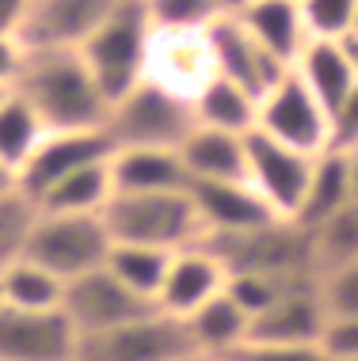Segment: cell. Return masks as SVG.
Returning <instances> with one entry per match:
<instances>
[{"mask_svg":"<svg viewBox=\"0 0 358 361\" xmlns=\"http://www.w3.org/2000/svg\"><path fill=\"white\" fill-rule=\"evenodd\" d=\"M12 92L35 111L46 133L103 130L111 114V103L76 50H27Z\"/></svg>","mask_w":358,"mask_h":361,"instance_id":"obj_1","label":"cell"},{"mask_svg":"<svg viewBox=\"0 0 358 361\" xmlns=\"http://www.w3.org/2000/svg\"><path fill=\"white\" fill-rule=\"evenodd\" d=\"M111 243H138L157 251H183L206 243V224L191 190L168 194H114L103 209Z\"/></svg>","mask_w":358,"mask_h":361,"instance_id":"obj_2","label":"cell"},{"mask_svg":"<svg viewBox=\"0 0 358 361\" xmlns=\"http://www.w3.org/2000/svg\"><path fill=\"white\" fill-rule=\"evenodd\" d=\"M149 38H153V27H149V16H145V4L141 0H126L119 12L76 50L111 106L145 80Z\"/></svg>","mask_w":358,"mask_h":361,"instance_id":"obj_3","label":"cell"},{"mask_svg":"<svg viewBox=\"0 0 358 361\" xmlns=\"http://www.w3.org/2000/svg\"><path fill=\"white\" fill-rule=\"evenodd\" d=\"M107 137L114 149H164L176 152L183 137L195 130V106L183 95L164 92L160 84L141 80L126 92L107 114Z\"/></svg>","mask_w":358,"mask_h":361,"instance_id":"obj_4","label":"cell"},{"mask_svg":"<svg viewBox=\"0 0 358 361\" xmlns=\"http://www.w3.org/2000/svg\"><path fill=\"white\" fill-rule=\"evenodd\" d=\"M107 251L111 236L100 213H38L23 259L69 286L100 270L107 262Z\"/></svg>","mask_w":358,"mask_h":361,"instance_id":"obj_5","label":"cell"},{"mask_svg":"<svg viewBox=\"0 0 358 361\" xmlns=\"http://www.w3.org/2000/svg\"><path fill=\"white\" fill-rule=\"evenodd\" d=\"M206 247L225 262L229 274H267V278H316L309 255V232L294 221H270L251 232L206 236Z\"/></svg>","mask_w":358,"mask_h":361,"instance_id":"obj_6","label":"cell"},{"mask_svg":"<svg viewBox=\"0 0 358 361\" xmlns=\"http://www.w3.org/2000/svg\"><path fill=\"white\" fill-rule=\"evenodd\" d=\"M195 343L183 319L153 308L145 316L119 324L100 335H84L76 346V361H191Z\"/></svg>","mask_w":358,"mask_h":361,"instance_id":"obj_7","label":"cell"},{"mask_svg":"<svg viewBox=\"0 0 358 361\" xmlns=\"http://www.w3.org/2000/svg\"><path fill=\"white\" fill-rule=\"evenodd\" d=\"M256 130L267 133L270 141L286 145V149L305 152V156H321L328 149V137H332L328 111L302 84V76H297L294 69L259 99Z\"/></svg>","mask_w":358,"mask_h":361,"instance_id":"obj_8","label":"cell"},{"mask_svg":"<svg viewBox=\"0 0 358 361\" xmlns=\"http://www.w3.org/2000/svg\"><path fill=\"white\" fill-rule=\"evenodd\" d=\"M244 156H248L244 183L267 202L278 221H297L316 156L286 149V145L270 141L259 130H251L244 137Z\"/></svg>","mask_w":358,"mask_h":361,"instance_id":"obj_9","label":"cell"},{"mask_svg":"<svg viewBox=\"0 0 358 361\" xmlns=\"http://www.w3.org/2000/svg\"><path fill=\"white\" fill-rule=\"evenodd\" d=\"M126 0H31L16 38L23 50H80Z\"/></svg>","mask_w":358,"mask_h":361,"instance_id":"obj_10","label":"cell"},{"mask_svg":"<svg viewBox=\"0 0 358 361\" xmlns=\"http://www.w3.org/2000/svg\"><path fill=\"white\" fill-rule=\"evenodd\" d=\"M114 145L107 137V130H73V133H46L42 145L31 152V160L23 164V171L16 175V187L27 194L31 202H38L50 187H57L61 179H69L80 168L111 160Z\"/></svg>","mask_w":358,"mask_h":361,"instance_id":"obj_11","label":"cell"},{"mask_svg":"<svg viewBox=\"0 0 358 361\" xmlns=\"http://www.w3.org/2000/svg\"><path fill=\"white\" fill-rule=\"evenodd\" d=\"M206 38H210V54H214V73L221 80L237 84L240 92H248L256 103L290 73V65H282L275 54H267L244 31L240 19H214L206 27Z\"/></svg>","mask_w":358,"mask_h":361,"instance_id":"obj_12","label":"cell"},{"mask_svg":"<svg viewBox=\"0 0 358 361\" xmlns=\"http://www.w3.org/2000/svg\"><path fill=\"white\" fill-rule=\"evenodd\" d=\"M153 308L157 305H149V300L138 297V293H130L107 267L69 281V286H65V300H61V312L69 316V324L76 327L80 338L111 331L119 324H130V319H138Z\"/></svg>","mask_w":358,"mask_h":361,"instance_id":"obj_13","label":"cell"},{"mask_svg":"<svg viewBox=\"0 0 358 361\" xmlns=\"http://www.w3.org/2000/svg\"><path fill=\"white\" fill-rule=\"evenodd\" d=\"M214 54H210L206 31H153L145 80L160 84L164 92L195 99L214 80Z\"/></svg>","mask_w":358,"mask_h":361,"instance_id":"obj_14","label":"cell"},{"mask_svg":"<svg viewBox=\"0 0 358 361\" xmlns=\"http://www.w3.org/2000/svg\"><path fill=\"white\" fill-rule=\"evenodd\" d=\"M80 335L61 308H0V361H76Z\"/></svg>","mask_w":358,"mask_h":361,"instance_id":"obj_15","label":"cell"},{"mask_svg":"<svg viewBox=\"0 0 358 361\" xmlns=\"http://www.w3.org/2000/svg\"><path fill=\"white\" fill-rule=\"evenodd\" d=\"M328 331V308L321 297V278L290 286L263 316L251 319L248 343H321Z\"/></svg>","mask_w":358,"mask_h":361,"instance_id":"obj_16","label":"cell"},{"mask_svg":"<svg viewBox=\"0 0 358 361\" xmlns=\"http://www.w3.org/2000/svg\"><path fill=\"white\" fill-rule=\"evenodd\" d=\"M225 278H229L225 262H221L206 243L183 247L168 262L157 308L168 312V316H176V319H187L195 308H202L206 300H214L217 293H225Z\"/></svg>","mask_w":358,"mask_h":361,"instance_id":"obj_17","label":"cell"},{"mask_svg":"<svg viewBox=\"0 0 358 361\" xmlns=\"http://www.w3.org/2000/svg\"><path fill=\"white\" fill-rule=\"evenodd\" d=\"M187 190L206 224V236H233V232H251L259 224L278 221L248 183H191Z\"/></svg>","mask_w":358,"mask_h":361,"instance_id":"obj_18","label":"cell"},{"mask_svg":"<svg viewBox=\"0 0 358 361\" xmlns=\"http://www.w3.org/2000/svg\"><path fill=\"white\" fill-rule=\"evenodd\" d=\"M244 137L195 126L176 149L183 171H187V183H244V171H248Z\"/></svg>","mask_w":358,"mask_h":361,"instance_id":"obj_19","label":"cell"},{"mask_svg":"<svg viewBox=\"0 0 358 361\" xmlns=\"http://www.w3.org/2000/svg\"><path fill=\"white\" fill-rule=\"evenodd\" d=\"M237 19L244 23V31L256 38L267 54H275L282 65L294 69L297 54H302L305 42H309L302 4H297V0H248V8Z\"/></svg>","mask_w":358,"mask_h":361,"instance_id":"obj_20","label":"cell"},{"mask_svg":"<svg viewBox=\"0 0 358 361\" xmlns=\"http://www.w3.org/2000/svg\"><path fill=\"white\" fill-rule=\"evenodd\" d=\"M107 168L114 194H168L191 187L179 156L164 149H114Z\"/></svg>","mask_w":358,"mask_h":361,"instance_id":"obj_21","label":"cell"},{"mask_svg":"<svg viewBox=\"0 0 358 361\" xmlns=\"http://www.w3.org/2000/svg\"><path fill=\"white\" fill-rule=\"evenodd\" d=\"M294 73L302 76V84L321 99L328 118H332V111L358 84V76L351 69V57H347V46L343 42H328V38H309L305 50L297 54V61H294Z\"/></svg>","mask_w":358,"mask_h":361,"instance_id":"obj_22","label":"cell"},{"mask_svg":"<svg viewBox=\"0 0 358 361\" xmlns=\"http://www.w3.org/2000/svg\"><path fill=\"white\" fill-rule=\"evenodd\" d=\"M183 324L191 331V343H195L198 357L237 354V350L248 343V331H251V319L225 297V293H217L214 300H206L202 308H195Z\"/></svg>","mask_w":358,"mask_h":361,"instance_id":"obj_23","label":"cell"},{"mask_svg":"<svg viewBox=\"0 0 358 361\" xmlns=\"http://www.w3.org/2000/svg\"><path fill=\"white\" fill-rule=\"evenodd\" d=\"M351 206V175H347V152L324 149L313 160V175H309V190L297 213V228H316L328 217H335L340 209Z\"/></svg>","mask_w":358,"mask_h":361,"instance_id":"obj_24","label":"cell"},{"mask_svg":"<svg viewBox=\"0 0 358 361\" xmlns=\"http://www.w3.org/2000/svg\"><path fill=\"white\" fill-rule=\"evenodd\" d=\"M191 106H195V126H206V130L237 133V137L256 130L259 103L248 92H240L237 84L221 80V76H214V80L202 87L195 99H191Z\"/></svg>","mask_w":358,"mask_h":361,"instance_id":"obj_25","label":"cell"},{"mask_svg":"<svg viewBox=\"0 0 358 361\" xmlns=\"http://www.w3.org/2000/svg\"><path fill=\"white\" fill-rule=\"evenodd\" d=\"M111 198H114V183H111L107 160H103V164H92V168H80L69 179H61L35 206L38 213H100L103 217Z\"/></svg>","mask_w":358,"mask_h":361,"instance_id":"obj_26","label":"cell"},{"mask_svg":"<svg viewBox=\"0 0 358 361\" xmlns=\"http://www.w3.org/2000/svg\"><path fill=\"white\" fill-rule=\"evenodd\" d=\"M176 251H157V247H138V243H111L107 262L103 267L111 270L114 278L122 281L130 293H138L141 300L157 305L164 274H168V262Z\"/></svg>","mask_w":358,"mask_h":361,"instance_id":"obj_27","label":"cell"},{"mask_svg":"<svg viewBox=\"0 0 358 361\" xmlns=\"http://www.w3.org/2000/svg\"><path fill=\"white\" fill-rule=\"evenodd\" d=\"M309 255H313L316 278L358 259V202H351L347 209H340L316 228H309Z\"/></svg>","mask_w":358,"mask_h":361,"instance_id":"obj_28","label":"cell"},{"mask_svg":"<svg viewBox=\"0 0 358 361\" xmlns=\"http://www.w3.org/2000/svg\"><path fill=\"white\" fill-rule=\"evenodd\" d=\"M42 137H46L42 122H38L31 106L12 92L0 103V164L12 175H19L23 164L31 160V152L42 145Z\"/></svg>","mask_w":358,"mask_h":361,"instance_id":"obj_29","label":"cell"},{"mask_svg":"<svg viewBox=\"0 0 358 361\" xmlns=\"http://www.w3.org/2000/svg\"><path fill=\"white\" fill-rule=\"evenodd\" d=\"M4 281V305L23 308V312H54L65 300V281L54 278L50 270L35 267V262L19 259L12 270L0 274Z\"/></svg>","mask_w":358,"mask_h":361,"instance_id":"obj_30","label":"cell"},{"mask_svg":"<svg viewBox=\"0 0 358 361\" xmlns=\"http://www.w3.org/2000/svg\"><path fill=\"white\" fill-rule=\"evenodd\" d=\"M35 217H38V206L19 187L0 194V274L12 270L27 255V240H31Z\"/></svg>","mask_w":358,"mask_h":361,"instance_id":"obj_31","label":"cell"},{"mask_svg":"<svg viewBox=\"0 0 358 361\" xmlns=\"http://www.w3.org/2000/svg\"><path fill=\"white\" fill-rule=\"evenodd\" d=\"M153 31H206L217 16L214 0H141Z\"/></svg>","mask_w":358,"mask_h":361,"instance_id":"obj_32","label":"cell"},{"mask_svg":"<svg viewBox=\"0 0 358 361\" xmlns=\"http://www.w3.org/2000/svg\"><path fill=\"white\" fill-rule=\"evenodd\" d=\"M309 38H328V42H343L354 31L358 0H297Z\"/></svg>","mask_w":358,"mask_h":361,"instance_id":"obj_33","label":"cell"},{"mask_svg":"<svg viewBox=\"0 0 358 361\" xmlns=\"http://www.w3.org/2000/svg\"><path fill=\"white\" fill-rule=\"evenodd\" d=\"M297 281H309V278H297ZM297 281L267 278V274H229L225 278V297L233 300L248 319H256V316H263L290 286H297Z\"/></svg>","mask_w":358,"mask_h":361,"instance_id":"obj_34","label":"cell"},{"mask_svg":"<svg viewBox=\"0 0 358 361\" xmlns=\"http://www.w3.org/2000/svg\"><path fill=\"white\" fill-rule=\"evenodd\" d=\"M321 297L328 319H354L358 316V259L321 278Z\"/></svg>","mask_w":358,"mask_h":361,"instance_id":"obj_35","label":"cell"},{"mask_svg":"<svg viewBox=\"0 0 358 361\" xmlns=\"http://www.w3.org/2000/svg\"><path fill=\"white\" fill-rule=\"evenodd\" d=\"M237 361H332L321 343H244Z\"/></svg>","mask_w":358,"mask_h":361,"instance_id":"obj_36","label":"cell"},{"mask_svg":"<svg viewBox=\"0 0 358 361\" xmlns=\"http://www.w3.org/2000/svg\"><path fill=\"white\" fill-rule=\"evenodd\" d=\"M332 137H328V149H340V152H351L358 149V84L351 87V95L332 111Z\"/></svg>","mask_w":358,"mask_h":361,"instance_id":"obj_37","label":"cell"},{"mask_svg":"<svg viewBox=\"0 0 358 361\" xmlns=\"http://www.w3.org/2000/svg\"><path fill=\"white\" fill-rule=\"evenodd\" d=\"M321 346L332 354V361H358V316L354 319H328Z\"/></svg>","mask_w":358,"mask_h":361,"instance_id":"obj_38","label":"cell"},{"mask_svg":"<svg viewBox=\"0 0 358 361\" xmlns=\"http://www.w3.org/2000/svg\"><path fill=\"white\" fill-rule=\"evenodd\" d=\"M27 50L16 35H0V87H16L19 73H23Z\"/></svg>","mask_w":358,"mask_h":361,"instance_id":"obj_39","label":"cell"},{"mask_svg":"<svg viewBox=\"0 0 358 361\" xmlns=\"http://www.w3.org/2000/svg\"><path fill=\"white\" fill-rule=\"evenodd\" d=\"M31 0H0V35H16Z\"/></svg>","mask_w":358,"mask_h":361,"instance_id":"obj_40","label":"cell"},{"mask_svg":"<svg viewBox=\"0 0 358 361\" xmlns=\"http://www.w3.org/2000/svg\"><path fill=\"white\" fill-rule=\"evenodd\" d=\"M214 8H217L221 19H237L248 8V0H214Z\"/></svg>","mask_w":358,"mask_h":361,"instance_id":"obj_41","label":"cell"},{"mask_svg":"<svg viewBox=\"0 0 358 361\" xmlns=\"http://www.w3.org/2000/svg\"><path fill=\"white\" fill-rule=\"evenodd\" d=\"M347 175H351V202H358V149L347 152Z\"/></svg>","mask_w":358,"mask_h":361,"instance_id":"obj_42","label":"cell"},{"mask_svg":"<svg viewBox=\"0 0 358 361\" xmlns=\"http://www.w3.org/2000/svg\"><path fill=\"white\" fill-rule=\"evenodd\" d=\"M343 46H347V57H351V69L358 76V38H343Z\"/></svg>","mask_w":358,"mask_h":361,"instance_id":"obj_43","label":"cell"},{"mask_svg":"<svg viewBox=\"0 0 358 361\" xmlns=\"http://www.w3.org/2000/svg\"><path fill=\"white\" fill-rule=\"evenodd\" d=\"M12 187H16V175L8 171L4 164H0V194H8V190H12Z\"/></svg>","mask_w":358,"mask_h":361,"instance_id":"obj_44","label":"cell"},{"mask_svg":"<svg viewBox=\"0 0 358 361\" xmlns=\"http://www.w3.org/2000/svg\"><path fill=\"white\" fill-rule=\"evenodd\" d=\"M198 361H237V354H229V357H198Z\"/></svg>","mask_w":358,"mask_h":361,"instance_id":"obj_45","label":"cell"},{"mask_svg":"<svg viewBox=\"0 0 358 361\" xmlns=\"http://www.w3.org/2000/svg\"><path fill=\"white\" fill-rule=\"evenodd\" d=\"M8 95H12V87H0V103H4V99H8Z\"/></svg>","mask_w":358,"mask_h":361,"instance_id":"obj_46","label":"cell"},{"mask_svg":"<svg viewBox=\"0 0 358 361\" xmlns=\"http://www.w3.org/2000/svg\"><path fill=\"white\" fill-rule=\"evenodd\" d=\"M0 308H4V281H0Z\"/></svg>","mask_w":358,"mask_h":361,"instance_id":"obj_47","label":"cell"},{"mask_svg":"<svg viewBox=\"0 0 358 361\" xmlns=\"http://www.w3.org/2000/svg\"><path fill=\"white\" fill-rule=\"evenodd\" d=\"M351 38H358V16H354V31H351Z\"/></svg>","mask_w":358,"mask_h":361,"instance_id":"obj_48","label":"cell"},{"mask_svg":"<svg viewBox=\"0 0 358 361\" xmlns=\"http://www.w3.org/2000/svg\"><path fill=\"white\" fill-rule=\"evenodd\" d=\"M191 361H198V357H191Z\"/></svg>","mask_w":358,"mask_h":361,"instance_id":"obj_49","label":"cell"}]
</instances>
